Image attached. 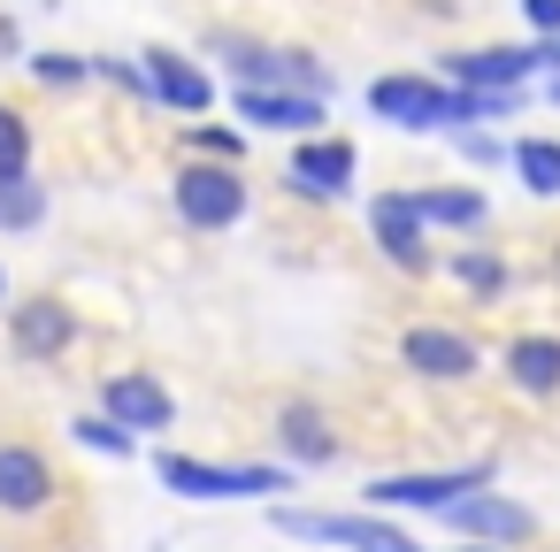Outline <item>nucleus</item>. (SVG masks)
Segmentation results:
<instances>
[{
  "label": "nucleus",
  "mask_w": 560,
  "mask_h": 552,
  "mask_svg": "<svg viewBox=\"0 0 560 552\" xmlns=\"http://www.w3.org/2000/svg\"><path fill=\"white\" fill-rule=\"evenodd\" d=\"M154 475H162L170 498H192V506H231V498H277V491H292L284 460H200V453H177V445L154 453Z\"/></svg>",
  "instance_id": "1"
},
{
  "label": "nucleus",
  "mask_w": 560,
  "mask_h": 552,
  "mask_svg": "<svg viewBox=\"0 0 560 552\" xmlns=\"http://www.w3.org/2000/svg\"><path fill=\"white\" fill-rule=\"evenodd\" d=\"M499 460H460V468H407V475H369L361 483V514H453L460 498L491 491Z\"/></svg>",
  "instance_id": "2"
},
{
  "label": "nucleus",
  "mask_w": 560,
  "mask_h": 552,
  "mask_svg": "<svg viewBox=\"0 0 560 552\" xmlns=\"http://www.w3.org/2000/svg\"><path fill=\"white\" fill-rule=\"evenodd\" d=\"M269 529L292 544H330V552H422L392 514H323V506H292V498L269 506Z\"/></svg>",
  "instance_id": "3"
},
{
  "label": "nucleus",
  "mask_w": 560,
  "mask_h": 552,
  "mask_svg": "<svg viewBox=\"0 0 560 552\" xmlns=\"http://www.w3.org/2000/svg\"><path fill=\"white\" fill-rule=\"evenodd\" d=\"M170 208H177V223L185 231H238L246 223V208H254V192H246V169H231V162H192L185 154V169H177V185H170Z\"/></svg>",
  "instance_id": "4"
},
{
  "label": "nucleus",
  "mask_w": 560,
  "mask_h": 552,
  "mask_svg": "<svg viewBox=\"0 0 560 552\" xmlns=\"http://www.w3.org/2000/svg\"><path fill=\"white\" fill-rule=\"evenodd\" d=\"M399 368L422 376V384H468V376H483V345L453 322H407L399 330Z\"/></svg>",
  "instance_id": "5"
},
{
  "label": "nucleus",
  "mask_w": 560,
  "mask_h": 552,
  "mask_svg": "<svg viewBox=\"0 0 560 552\" xmlns=\"http://www.w3.org/2000/svg\"><path fill=\"white\" fill-rule=\"evenodd\" d=\"M353 177H361V146H353V139H338V131L300 139V146H292V162H284V185H292L300 200H315V208L346 200V192H353Z\"/></svg>",
  "instance_id": "6"
},
{
  "label": "nucleus",
  "mask_w": 560,
  "mask_h": 552,
  "mask_svg": "<svg viewBox=\"0 0 560 552\" xmlns=\"http://www.w3.org/2000/svg\"><path fill=\"white\" fill-rule=\"evenodd\" d=\"M445 529H453L460 544H491V552H522V544H537V506H522V498H506V491L491 483V491H476V498H460V506L445 514Z\"/></svg>",
  "instance_id": "7"
},
{
  "label": "nucleus",
  "mask_w": 560,
  "mask_h": 552,
  "mask_svg": "<svg viewBox=\"0 0 560 552\" xmlns=\"http://www.w3.org/2000/svg\"><path fill=\"white\" fill-rule=\"evenodd\" d=\"M369 246L399 269V277H430L438 254H430V231L415 215V192H369Z\"/></svg>",
  "instance_id": "8"
},
{
  "label": "nucleus",
  "mask_w": 560,
  "mask_h": 552,
  "mask_svg": "<svg viewBox=\"0 0 560 552\" xmlns=\"http://www.w3.org/2000/svg\"><path fill=\"white\" fill-rule=\"evenodd\" d=\"M101 414L116 430H131V437H162V430H177V391L154 368H116L101 384Z\"/></svg>",
  "instance_id": "9"
},
{
  "label": "nucleus",
  "mask_w": 560,
  "mask_h": 552,
  "mask_svg": "<svg viewBox=\"0 0 560 552\" xmlns=\"http://www.w3.org/2000/svg\"><path fill=\"white\" fill-rule=\"evenodd\" d=\"M55 498H62L55 460H47L39 445H24V437H0V514L32 521V514H47Z\"/></svg>",
  "instance_id": "10"
},
{
  "label": "nucleus",
  "mask_w": 560,
  "mask_h": 552,
  "mask_svg": "<svg viewBox=\"0 0 560 552\" xmlns=\"http://www.w3.org/2000/svg\"><path fill=\"white\" fill-rule=\"evenodd\" d=\"M139 70H147V101H154V108H170V116H185V124H200V116L215 108V78H208L200 62H185L177 47H147Z\"/></svg>",
  "instance_id": "11"
},
{
  "label": "nucleus",
  "mask_w": 560,
  "mask_h": 552,
  "mask_svg": "<svg viewBox=\"0 0 560 552\" xmlns=\"http://www.w3.org/2000/svg\"><path fill=\"white\" fill-rule=\"evenodd\" d=\"M9 345H16V361H62V353L78 345V315H70L55 292L9 300Z\"/></svg>",
  "instance_id": "12"
},
{
  "label": "nucleus",
  "mask_w": 560,
  "mask_h": 552,
  "mask_svg": "<svg viewBox=\"0 0 560 552\" xmlns=\"http://www.w3.org/2000/svg\"><path fill=\"white\" fill-rule=\"evenodd\" d=\"M438 78L468 93H522L537 78V47H468V55H445Z\"/></svg>",
  "instance_id": "13"
},
{
  "label": "nucleus",
  "mask_w": 560,
  "mask_h": 552,
  "mask_svg": "<svg viewBox=\"0 0 560 552\" xmlns=\"http://www.w3.org/2000/svg\"><path fill=\"white\" fill-rule=\"evenodd\" d=\"M231 116H238V131H277V139H315L330 116H323V101L315 93H231Z\"/></svg>",
  "instance_id": "14"
},
{
  "label": "nucleus",
  "mask_w": 560,
  "mask_h": 552,
  "mask_svg": "<svg viewBox=\"0 0 560 552\" xmlns=\"http://www.w3.org/2000/svg\"><path fill=\"white\" fill-rule=\"evenodd\" d=\"M277 445H284V468L300 475V468H330L338 453H346V437L330 430V414L315 407V399H284L277 407Z\"/></svg>",
  "instance_id": "15"
},
{
  "label": "nucleus",
  "mask_w": 560,
  "mask_h": 552,
  "mask_svg": "<svg viewBox=\"0 0 560 552\" xmlns=\"http://www.w3.org/2000/svg\"><path fill=\"white\" fill-rule=\"evenodd\" d=\"M499 376H506L522 399H552V391H560V338H552V330H522V338H506Z\"/></svg>",
  "instance_id": "16"
},
{
  "label": "nucleus",
  "mask_w": 560,
  "mask_h": 552,
  "mask_svg": "<svg viewBox=\"0 0 560 552\" xmlns=\"http://www.w3.org/2000/svg\"><path fill=\"white\" fill-rule=\"evenodd\" d=\"M415 215H422V231H460V238H476V231L491 223V192H476V185H422V192H415Z\"/></svg>",
  "instance_id": "17"
},
{
  "label": "nucleus",
  "mask_w": 560,
  "mask_h": 552,
  "mask_svg": "<svg viewBox=\"0 0 560 552\" xmlns=\"http://www.w3.org/2000/svg\"><path fill=\"white\" fill-rule=\"evenodd\" d=\"M476 307H491V300H506V284H514V269H506V254L499 246H453L445 261H438Z\"/></svg>",
  "instance_id": "18"
},
{
  "label": "nucleus",
  "mask_w": 560,
  "mask_h": 552,
  "mask_svg": "<svg viewBox=\"0 0 560 552\" xmlns=\"http://www.w3.org/2000/svg\"><path fill=\"white\" fill-rule=\"evenodd\" d=\"M39 223H47V185H39L32 169L0 177V238H24V231H39Z\"/></svg>",
  "instance_id": "19"
},
{
  "label": "nucleus",
  "mask_w": 560,
  "mask_h": 552,
  "mask_svg": "<svg viewBox=\"0 0 560 552\" xmlns=\"http://www.w3.org/2000/svg\"><path fill=\"white\" fill-rule=\"evenodd\" d=\"M514 177H522V192H537V200H560V139H514V162H506Z\"/></svg>",
  "instance_id": "20"
},
{
  "label": "nucleus",
  "mask_w": 560,
  "mask_h": 552,
  "mask_svg": "<svg viewBox=\"0 0 560 552\" xmlns=\"http://www.w3.org/2000/svg\"><path fill=\"white\" fill-rule=\"evenodd\" d=\"M24 70H32V85H47V93H85V85H93V55H62V47L24 55Z\"/></svg>",
  "instance_id": "21"
},
{
  "label": "nucleus",
  "mask_w": 560,
  "mask_h": 552,
  "mask_svg": "<svg viewBox=\"0 0 560 552\" xmlns=\"http://www.w3.org/2000/svg\"><path fill=\"white\" fill-rule=\"evenodd\" d=\"M185 154L192 162H246V131L238 124H185Z\"/></svg>",
  "instance_id": "22"
},
{
  "label": "nucleus",
  "mask_w": 560,
  "mask_h": 552,
  "mask_svg": "<svg viewBox=\"0 0 560 552\" xmlns=\"http://www.w3.org/2000/svg\"><path fill=\"white\" fill-rule=\"evenodd\" d=\"M70 437H78L85 453H101V460H131V453H139V437H131V430H116L101 407H93V414H78V422H70Z\"/></svg>",
  "instance_id": "23"
},
{
  "label": "nucleus",
  "mask_w": 560,
  "mask_h": 552,
  "mask_svg": "<svg viewBox=\"0 0 560 552\" xmlns=\"http://www.w3.org/2000/svg\"><path fill=\"white\" fill-rule=\"evenodd\" d=\"M32 169V116L16 101H0V177H16Z\"/></svg>",
  "instance_id": "24"
},
{
  "label": "nucleus",
  "mask_w": 560,
  "mask_h": 552,
  "mask_svg": "<svg viewBox=\"0 0 560 552\" xmlns=\"http://www.w3.org/2000/svg\"><path fill=\"white\" fill-rule=\"evenodd\" d=\"M460 162L468 169H499V162H514V146L499 131H460Z\"/></svg>",
  "instance_id": "25"
},
{
  "label": "nucleus",
  "mask_w": 560,
  "mask_h": 552,
  "mask_svg": "<svg viewBox=\"0 0 560 552\" xmlns=\"http://www.w3.org/2000/svg\"><path fill=\"white\" fill-rule=\"evenodd\" d=\"M93 78H101V85H124V93L147 101V70H139V55H131V62H124V55H93Z\"/></svg>",
  "instance_id": "26"
},
{
  "label": "nucleus",
  "mask_w": 560,
  "mask_h": 552,
  "mask_svg": "<svg viewBox=\"0 0 560 552\" xmlns=\"http://www.w3.org/2000/svg\"><path fill=\"white\" fill-rule=\"evenodd\" d=\"M522 16H529L537 39H560V0H522Z\"/></svg>",
  "instance_id": "27"
},
{
  "label": "nucleus",
  "mask_w": 560,
  "mask_h": 552,
  "mask_svg": "<svg viewBox=\"0 0 560 552\" xmlns=\"http://www.w3.org/2000/svg\"><path fill=\"white\" fill-rule=\"evenodd\" d=\"M0 55H24V32H16L9 16H0Z\"/></svg>",
  "instance_id": "28"
},
{
  "label": "nucleus",
  "mask_w": 560,
  "mask_h": 552,
  "mask_svg": "<svg viewBox=\"0 0 560 552\" xmlns=\"http://www.w3.org/2000/svg\"><path fill=\"white\" fill-rule=\"evenodd\" d=\"M545 101H552V108H560V78H545Z\"/></svg>",
  "instance_id": "29"
},
{
  "label": "nucleus",
  "mask_w": 560,
  "mask_h": 552,
  "mask_svg": "<svg viewBox=\"0 0 560 552\" xmlns=\"http://www.w3.org/2000/svg\"><path fill=\"white\" fill-rule=\"evenodd\" d=\"M0 307H9V269H0Z\"/></svg>",
  "instance_id": "30"
},
{
  "label": "nucleus",
  "mask_w": 560,
  "mask_h": 552,
  "mask_svg": "<svg viewBox=\"0 0 560 552\" xmlns=\"http://www.w3.org/2000/svg\"><path fill=\"white\" fill-rule=\"evenodd\" d=\"M453 552H491V544H453Z\"/></svg>",
  "instance_id": "31"
},
{
  "label": "nucleus",
  "mask_w": 560,
  "mask_h": 552,
  "mask_svg": "<svg viewBox=\"0 0 560 552\" xmlns=\"http://www.w3.org/2000/svg\"><path fill=\"white\" fill-rule=\"evenodd\" d=\"M39 9H62V0H39Z\"/></svg>",
  "instance_id": "32"
}]
</instances>
